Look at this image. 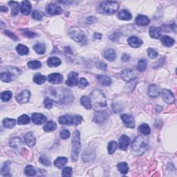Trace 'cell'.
<instances>
[{
	"label": "cell",
	"mask_w": 177,
	"mask_h": 177,
	"mask_svg": "<svg viewBox=\"0 0 177 177\" xmlns=\"http://www.w3.org/2000/svg\"><path fill=\"white\" fill-rule=\"evenodd\" d=\"M148 148V140L143 136H139L135 138L131 145L133 152L137 156L142 155Z\"/></svg>",
	"instance_id": "6da1fadb"
},
{
	"label": "cell",
	"mask_w": 177,
	"mask_h": 177,
	"mask_svg": "<svg viewBox=\"0 0 177 177\" xmlns=\"http://www.w3.org/2000/svg\"><path fill=\"white\" fill-rule=\"evenodd\" d=\"M71 143H72V147H71V159L73 160V161H76L78 159V155L81 148L80 131H79L77 130L74 132Z\"/></svg>",
	"instance_id": "7a4b0ae2"
},
{
	"label": "cell",
	"mask_w": 177,
	"mask_h": 177,
	"mask_svg": "<svg viewBox=\"0 0 177 177\" xmlns=\"http://www.w3.org/2000/svg\"><path fill=\"white\" fill-rule=\"evenodd\" d=\"M83 120L82 117L80 115L66 114L58 118V121L61 125H78Z\"/></svg>",
	"instance_id": "3957f363"
},
{
	"label": "cell",
	"mask_w": 177,
	"mask_h": 177,
	"mask_svg": "<svg viewBox=\"0 0 177 177\" xmlns=\"http://www.w3.org/2000/svg\"><path fill=\"white\" fill-rule=\"evenodd\" d=\"M118 4L115 2H109L106 1L102 2L100 4L99 8L100 11L103 12L105 13L113 14L118 11Z\"/></svg>",
	"instance_id": "277c9868"
},
{
	"label": "cell",
	"mask_w": 177,
	"mask_h": 177,
	"mask_svg": "<svg viewBox=\"0 0 177 177\" xmlns=\"http://www.w3.org/2000/svg\"><path fill=\"white\" fill-rule=\"evenodd\" d=\"M91 100L92 103L93 102L96 106L99 107H105L106 106V98L104 94L99 90H95L94 92L91 93Z\"/></svg>",
	"instance_id": "5b68a950"
},
{
	"label": "cell",
	"mask_w": 177,
	"mask_h": 177,
	"mask_svg": "<svg viewBox=\"0 0 177 177\" xmlns=\"http://www.w3.org/2000/svg\"><path fill=\"white\" fill-rule=\"evenodd\" d=\"M69 35L73 40L78 42H80L85 40V34L80 28L77 27H73L71 28L69 31Z\"/></svg>",
	"instance_id": "8992f818"
},
{
	"label": "cell",
	"mask_w": 177,
	"mask_h": 177,
	"mask_svg": "<svg viewBox=\"0 0 177 177\" xmlns=\"http://www.w3.org/2000/svg\"><path fill=\"white\" fill-rule=\"evenodd\" d=\"M46 11L48 14L51 15H59V14L62 13L63 12V8H61V6L56 4H50L47 6Z\"/></svg>",
	"instance_id": "52a82bcc"
},
{
	"label": "cell",
	"mask_w": 177,
	"mask_h": 177,
	"mask_svg": "<svg viewBox=\"0 0 177 177\" xmlns=\"http://www.w3.org/2000/svg\"><path fill=\"white\" fill-rule=\"evenodd\" d=\"M161 97L165 102L168 104H172L174 102V96L171 91L167 88H163L161 93Z\"/></svg>",
	"instance_id": "ba28073f"
},
{
	"label": "cell",
	"mask_w": 177,
	"mask_h": 177,
	"mask_svg": "<svg viewBox=\"0 0 177 177\" xmlns=\"http://www.w3.org/2000/svg\"><path fill=\"white\" fill-rule=\"evenodd\" d=\"M121 118L123 121L124 125L128 128H134L135 122L133 116L128 114H122L121 116Z\"/></svg>",
	"instance_id": "9c48e42d"
},
{
	"label": "cell",
	"mask_w": 177,
	"mask_h": 177,
	"mask_svg": "<svg viewBox=\"0 0 177 177\" xmlns=\"http://www.w3.org/2000/svg\"><path fill=\"white\" fill-rule=\"evenodd\" d=\"M121 77L126 82H130L136 77V73L131 69H127L122 71Z\"/></svg>",
	"instance_id": "30bf717a"
},
{
	"label": "cell",
	"mask_w": 177,
	"mask_h": 177,
	"mask_svg": "<svg viewBox=\"0 0 177 177\" xmlns=\"http://www.w3.org/2000/svg\"><path fill=\"white\" fill-rule=\"evenodd\" d=\"M30 98H31L30 92L28 90H25V91H23V92H21L20 94L17 95L16 100L19 102V103L24 104L28 102Z\"/></svg>",
	"instance_id": "8fae6325"
},
{
	"label": "cell",
	"mask_w": 177,
	"mask_h": 177,
	"mask_svg": "<svg viewBox=\"0 0 177 177\" xmlns=\"http://www.w3.org/2000/svg\"><path fill=\"white\" fill-rule=\"evenodd\" d=\"M108 117H109V115L107 112L101 111H95L94 114V120L95 123H101L106 121L107 119L108 118Z\"/></svg>",
	"instance_id": "7c38bea8"
},
{
	"label": "cell",
	"mask_w": 177,
	"mask_h": 177,
	"mask_svg": "<svg viewBox=\"0 0 177 177\" xmlns=\"http://www.w3.org/2000/svg\"><path fill=\"white\" fill-rule=\"evenodd\" d=\"M78 74L76 72H70L68 75L67 80L66 81V84L69 87H73L78 85Z\"/></svg>",
	"instance_id": "4fadbf2b"
},
{
	"label": "cell",
	"mask_w": 177,
	"mask_h": 177,
	"mask_svg": "<svg viewBox=\"0 0 177 177\" xmlns=\"http://www.w3.org/2000/svg\"><path fill=\"white\" fill-rule=\"evenodd\" d=\"M63 76L60 73H55L48 76V81L52 84H60L63 82Z\"/></svg>",
	"instance_id": "5bb4252c"
},
{
	"label": "cell",
	"mask_w": 177,
	"mask_h": 177,
	"mask_svg": "<svg viewBox=\"0 0 177 177\" xmlns=\"http://www.w3.org/2000/svg\"><path fill=\"white\" fill-rule=\"evenodd\" d=\"M32 121L36 125H42L47 121L46 116L40 113H34L32 114Z\"/></svg>",
	"instance_id": "9a60e30c"
},
{
	"label": "cell",
	"mask_w": 177,
	"mask_h": 177,
	"mask_svg": "<svg viewBox=\"0 0 177 177\" xmlns=\"http://www.w3.org/2000/svg\"><path fill=\"white\" fill-rule=\"evenodd\" d=\"M128 44L130 47H134V48H138L140 46H142L143 44V41L142 40H140V38H138L136 36H131L129 37L127 40Z\"/></svg>",
	"instance_id": "2e32d148"
},
{
	"label": "cell",
	"mask_w": 177,
	"mask_h": 177,
	"mask_svg": "<svg viewBox=\"0 0 177 177\" xmlns=\"http://www.w3.org/2000/svg\"><path fill=\"white\" fill-rule=\"evenodd\" d=\"M160 93H161V89L156 85H150L148 88V95L151 98H156L159 96Z\"/></svg>",
	"instance_id": "e0dca14e"
},
{
	"label": "cell",
	"mask_w": 177,
	"mask_h": 177,
	"mask_svg": "<svg viewBox=\"0 0 177 177\" xmlns=\"http://www.w3.org/2000/svg\"><path fill=\"white\" fill-rule=\"evenodd\" d=\"M103 57L108 61H114L116 58V53L112 49H107L103 53Z\"/></svg>",
	"instance_id": "ac0fdd59"
},
{
	"label": "cell",
	"mask_w": 177,
	"mask_h": 177,
	"mask_svg": "<svg viewBox=\"0 0 177 177\" xmlns=\"http://www.w3.org/2000/svg\"><path fill=\"white\" fill-rule=\"evenodd\" d=\"M130 143V139L128 136L125 135L122 136L119 138V148L122 150H126L129 144Z\"/></svg>",
	"instance_id": "d6986e66"
},
{
	"label": "cell",
	"mask_w": 177,
	"mask_h": 177,
	"mask_svg": "<svg viewBox=\"0 0 177 177\" xmlns=\"http://www.w3.org/2000/svg\"><path fill=\"white\" fill-rule=\"evenodd\" d=\"M135 22L137 25L138 26H147L150 24V19L147 18V16L143 15H139L136 17Z\"/></svg>",
	"instance_id": "ffe728a7"
},
{
	"label": "cell",
	"mask_w": 177,
	"mask_h": 177,
	"mask_svg": "<svg viewBox=\"0 0 177 177\" xmlns=\"http://www.w3.org/2000/svg\"><path fill=\"white\" fill-rule=\"evenodd\" d=\"M32 6L30 2L28 1H23L21 2V6L20 7V11L21 13L23 14V15H28L31 13V11Z\"/></svg>",
	"instance_id": "44dd1931"
},
{
	"label": "cell",
	"mask_w": 177,
	"mask_h": 177,
	"mask_svg": "<svg viewBox=\"0 0 177 177\" xmlns=\"http://www.w3.org/2000/svg\"><path fill=\"white\" fill-rule=\"evenodd\" d=\"M24 140L26 145L29 147H33L35 144V137L33 133L28 132L24 136Z\"/></svg>",
	"instance_id": "7402d4cb"
},
{
	"label": "cell",
	"mask_w": 177,
	"mask_h": 177,
	"mask_svg": "<svg viewBox=\"0 0 177 177\" xmlns=\"http://www.w3.org/2000/svg\"><path fill=\"white\" fill-rule=\"evenodd\" d=\"M161 41L162 44L164 47H171L173 46L174 44V40L172 39V37L167 36V35H163L161 38Z\"/></svg>",
	"instance_id": "603a6c76"
},
{
	"label": "cell",
	"mask_w": 177,
	"mask_h": 177,
	"mask_svg": "<svg viewBox=\"0 0 177 177\" xmlns=\"http://www.w3.org/2000/svg\"><path fill=\"white\" fill-rule=\"evenodd\" d=\"M98 80L101 85L104 86H109L111 84V79L109 76L105 75H98L96 76Z\"/></svg>",
	"instance_id": "cb8c5ba5"
},
{
	"label": "cell",
	"mask_w": 177,
	"mask_h": 177,
	"mask_svg": "<svg viewBox=\"0 0 177 177\" xmlns=\"http://www.w3.org/2000/svg\"><path fill=\"white\" fill-rule=\"evenodd\" d=\"M9 144H10L11 147L15 148V149H18V148H20V147L23 145V142L20 138L13 137L10 140Z\"/></svg>",
	"instance_id": "d4e9b609"
},
{
	"label": "cell",
	"mask_w": 177,
	"mask_h": 177,
	"mask_svg": "<svg viewBox=\"0 0 177 177\" xmlns=\"http://www.w3.org/2000/svg\"><path fill=\"white\" fill-rule=\"evenodd\" d=\"M14 76L15 75L13 73H11V71H9V72H2L0 75V78H1V80L3 82H9L13 80Z\"/></svg>",
	"instance_id": "484cf974"
},
{
	"label": "cell",
	"mask_w": 177,
	"mask_h": 177,
	"mask_svg": "<svg viewBox=\"0 0 177 177\" xmlns=\"http://www.w3.org/2000/svg\"><path fill=\"white\" fill-rule=\"evenodd\" d=\"M150 35L152 38L159 39L161 37V29L159 27H151L150 29Z\"/></svg>",
	"instance_id": "4316f807"
},
{
	"label": "cell",
	"mask_w": 177,
	"mask_h": 177,
	"mask_svg": "<svg viewBox=\"0 0 177 177\" xmlns=\"http://www.w3.org/2000/svg\"><path fill=\"white\" fill-rule=\"evenodd\" d=\"M61 63L62 62L60 60L58 57H50L47 61L48 66H50V67H55V66H59L60 64H61Z\"/></svg>",
	"instance_id": "83f0119b"
},
{
	"label": "cell",
	"mask_w": 177,
	"mask_h": 177,
	"mask_svg": "<svg viewBox=\"0 0 177 177\" xmlns=\"http://www.w3.org/2000/svg\"><path fill=\"white\" fill-rule=\"evenodd\" d=\"M95 155L94 152L88 151V150H85V152L82 154V160L85 162H88L92 161L93 159H94Z\"/></svg>",
	"instance_id": "f1b7e54d"
},
{
	"label": "cell",
	"mask_w": 177,
	"mask_h": 177,
	"mask_svg": "<svg viewBox=\"0 0 177 177\" xmlns=\"http://www.w3.org/2000/svg\"><path fill=\"white\" fill-rule=\"evenodd\" d=\"M80 102L82 106H84L87 109H91L92 108V103L91 99L87 96L84 95L80 99Z\"/></svg>",
	"instance_id": "f546056e"
},
{
	"label": "cell",
	"mask_w": 177,
	"mask_h": 177,
	"mask_svg": "<svg viewBox=\"0 0 177 177\" xmlns=\"http://www.w3.org/2000/svg\"><path fill=\"white\" fill-rule=\"evenodd\" d=\"M118 18L121 20H130L132 17L128 11L123 10L118 13Z\"/></svg>",
	"instance_id": "4dcf8cb0"
},
{
	"label": "cell",
	"mask_w": 177,
	"mask_h": 177,
	"mask_svg": "<svg viewBox=\"0 0 177 177\" xmlns=\"http://www.w3.org/2000/svg\"><path fill=\"white\" fill-rule=\"evenodd\" d=\"M66 163H67V158L66 157H58L57 159L54 161L55 166H56L57 168H62L64 166H65Z\"/></svg>",
	"instance_id": "1f68e13d"
},
{
	"label": "cell",
	"mask_w": 177,
	"mask_h": 177,
	"mask_svg": "<svg viewBox=\"0 0 177 177\" xmlns=\"http://www.w3.org/2000/svg\"><path fill=\"white\" fill-rule=\"evenodd\" d=\"M16 50L18 53L21 56H25V55L28 54L29 53V49L27 47H26L25 45L20 44H18V46L16 47Z\"/></svg>",
	"instance_id": "d6a6232c"
},
{
	"label": "cell",
	"mask_w": 177,
	"mask_h": 177,
	"mask_svg": "<svg viewBox=\"0 0 177 177\" xmlns=\"http://www.w3.org/2000/svg\"><path fill=\"white\" fill-rule=\"evenodd\" d=\"M33 49L35 50V51L37 53V54L42 55L44 54L45 51H46V47L44 44L42 43H37V44H35L33 46Z\"/></svg>",
	"instance_id": "836d02e7"
},
{
	"label": "cell",
	"mask_w": 177,
	"mask_h": 177,
	"mask_svg": "<svg viewBox=\"0 0 177 177\" xmlns=\"http://www.w3.org/2000/svg\"><path fill=\"white\" fill-rule=\"evenodd\" d=\"M47 78L44 76H42V74L40 73H37L35 74L33 77V82L37 85H42L43 83L46 82Z\"/></svg>",
	"instance_id": "e575fe53"
},
{
	"label": "cell",
	"mask_w": 177,
	"mask_h": 177,
	"mask_svg": "<svg viewBox=\"0 0 177 177\" xmlns=\"http://www.w3.org/2000/svg\"><path fill=\"white\" fill-rule=\"evenodd\" d=\"M16 125V121L15 119L11 118H5L3 121V125L4 127L8 129H11L14 127Z\"/></svg>",
	"instance_id": "d590c367"
},
{
	"label": "cell",
	"mask_w": 177,
	"mask_h": 177,
	"mask_svg": "<svg viewBox=\"0 0 177 177\" xmlns=\"http://www.w3.org/2000/svg\"><path fill=\"white\" fill-rule=\"evenodd\" d=\"M138 130L140 133H142L143 135L147 136L149 135L150 132H151V130H150V126L146 123H143L142 125H140L138 127Z\"/></svg>",
	"instance_id": "8d00e7d4"
},
{
	"label": "cell",
	"mask_w": 177,
	"mask_h": 177,
	"mask_svg": "<svg viewBox=\"0 0 177 177\" xmlns=\"http://www.w3.org/2000/svg\"><path fill=\"white\" fill-rule=\"evenodd\" d=\"M9 164H10V162L7 161L4 164V166H2V169H1V174L4 176H10V166H9Z\"/></svg>",
	"instance_id": "74e56055"
},
{
	"label": "cell",
	"mask_w": 177,
	"mask_h": 177,
	"mask_svg": "<svg viewBox=\"0 0 177 177\" xmlns=\"http://www.w3.org/2000/svg\"><path fill=\"white\" fill-rule=\"evenodd\" d=\"M56 127H57L56 123H55V122L51 121L47 122L46 125L44 126L43 129H44V130L45 131H51L56 130Z\"/></svg>",
	"instance_id": "f35d334b"
},
{
	"label": "cell",
	"mask_w": 177,
	"mask_h": 177,
	"mask_svg": "<svg viewBox=\"0 0 177 177\" xmlns=\"http://www.w3.org/2000/svg\"><path fill=\"white\" fill-rule=\"evenodd\" d=\"M9 6H11V11H12V15L15 16L18 13V10H19V4L18 2H8Z\"/></svg>",
	"instance_id": "ab89813d"
},
{
	"label": "cell",
	"mask_w": 177,
	"mask_h": 177,
	"mask_svg": "<svg viewBox=\"0 0 177 177\" xmlns=\"http://www.w3.org/2000/svg\"><path fill=\"white\" fill-rule=\"evenodd\" d=\"M24 173L28 176H33L36 174V170H35L34 167L31 166V165H28V166L26 167L24 169Z\"/></svg>",
	"instance_id": "60d3db41"
},
{
	"label": "cell",
	"mask_w": 177,
	"mask_h": 177,
	"mask_svg": "<svg viewBox=\"0 0 177 177\" xmlns=\"http://www.w3.org/2000/svg\"><path fill=\"white\" fill-rule=\"evenodd\" d=\"M117 167H118V170L121 174H126L128 172L129 167H128V165H127V163H125V162L121 163H119L118 166H117Z\"/></svg>",
	"instance_id": "b9f144b4"
},
{
	"label": "cell",
	"mask_w": 177,
	"mask_h": 177,
	"mask_svg": "<svg viewBox=\"0 0 177 177\" xmlns=\"http://www.w3.org/2000/svg\"><path fill=\"white\" fill-rule=\"evenodd\" d=\"M30 123V118L27 115H21L18 119V123L19 125H26Z\"/></svg>",
	"instance_id": "7bdbcfd3"
},
{
	"label": "cell",
	"mask_w": 177,
	"mask_h": 177,
	"mask_svg": "<svg viewBox=\"0 0 177 177\" xmlns=\"http://www.w3.org/2000/svg\"><path fill=\"white\" fill-rule=\"evenodd\" d=\"M147 64V61L146 60L141 59L138 62L137 69L140 71V72H143V71H144L146 69Z\"/></svg>",
	"instance_id": "ee69618b"
},
{
	"label": "cell",
	"mask_w": 177,
	"mask_h": 177,
	"mask_svg": "<svg viewBox=\"0 0 177 177\" xmlns=\"http://www.w3.org/2000/svg\"><path fill=\"white\" fill-rule=\"evenodd\" d=\"M12 96H13V94L10 91H6V92H4L2 93L1 94V100L2 102H8L11 99Z\"/></svg>",
	"instance_id": "f6af8a7d"
},
{
	"label": "cell",
	"mask_w": 177,
	"mask_h": 177,
	"mask_svg": "<svg viewBox=\"0 0 177 177\" xmlns=\"http://www.w3.org/2000/svg\"><path fill=\"white\" fill-rule=\"evenodd\" d=\"M28 66L31 69H38L42 66V63L40 61L37 60H32L29 61L28 63Z\"/></svg>",
	"instance_id": "bcb514c9"
},
{
	"label": "cell",
	"mask_w": 177,
	"mask_h": 177,
	"mask_svg": "<svg viewBox=\"0 0 177 177\" xmlns=\"http://www.w3.org/2000/svg\"><path fill=\"white\" fill-rule=\"evenodd\" d=\"M117 147H118V144H117L116 141H111V142H110L108 145L109 154H114L117 149Z\"/></svg>",
	"instance_id": "7dc6e473"
},
{
	"label": "cell",
	"mask_w": 177,
	"mask_h": 177,
	"mask_svg": "<svg viewBox=\"0 0 177 177\" xmlns=\"http://www.w3.org/2000/svg\"><path fill=\"white\" fill-rule=\"evenodd\" d=\"M40 162L41 163L42 165H44V166L47 167L51 166V164L50 159L47 156H45V155H42V156H40Z\"/></svg>",
	"instance_id": "c3c4849f"
},
{
	"label": "cell",
	"mask_w": 177,
	"mask_h": 177,
	"mask_svg": "<svg viewBox=\"0 0 177 177\" xmlns=\"http://www.w3.org/2000/svg\"><path fill=\"white\" fill-rule=\"evenodd\" d=\"M147 55L150 58L154 59L158 56V53L155 49H152V48H150L147 50Z\"/></svg>",
	"instance_id": "681fc988"
},
{
	"label": "cell",
	"mask_w": 177,
	"mask_h": 177,
	"mask_svg": "<svg viewBox=\"0 0 177 177\" xmlns=\"http://www.w3.org/2000/svg\"><path fill=\"white\" fill-rule=\"evenodd\" d=\"M73 169L70 167H64L63 170V176L64 177H70L72 174Z\"/></svg>",
	"instance_id": "f907efd6"
},
{
	"label": "cell",
	"mask_w": 177,
	"mask_h": 177,
	"mask_svg": "<svg viewBox=\"0 0 177 177\" xmlns=\"http://www.w3.org/2000/svg\"><path fill=\"white\" fill-rule=\"evenodd\" d=\"M32 16H33V18H34L35 20H41L43 18V16H44V14H43V13H42V12L35 10L33 12Z\"/></svg>",
	"instance_id": "816d5d0a"
},
{
	"label": "cell",
	"mask_w": 177,
	"mask_h": 177,
	"mask_svg": "<svg viewBox=\"0 0 177 177\" xmlns=\"http://www.w3.org/2000/svg\"><path fill=\"white\" fill-rule=\"evenodd\" d=\"M44 103L45 107H46V108L51 109L52 108L53 105V101L51 98H46L44 99Z\"/></svg>",
	"instance_id": "f5cc1de1"
},
{
	"label": "cell",
	"mask_w": 177,
	"mask_h": 177,
	"mask_svg": "<svg viewBox=\"0 0 177 177\" xmlns=\"http://www.w3.org/2000/svg\"><path fill=\"white\" fill-rule=\"evenodd\" d=\"M60 137L63 139H67L70 137V132L67 130H63L60 131Z\"/></svg>",
	"instance_id": "db71d44e"
},
{
	"label": "cell",
	"mask_w": 177,
	"mask_h": 177,
	"mask_svg": "<svg viewBox=\"0 0 177 177\" xmlns=\"http://www.w3.org/2000/svg\"><path fill=\"white\" fill-rule=\"evenodd\" d=\"M88 85V82L85 78H82L80 79V82H79V87L80 88H85Z\"/></svg>",
	"instance_id": "11a10c76"
},
{
	"label": "cell",
	"mask_w": 177,
	"mask_h": 177,
	"mask_svg": "<svg viewBox=\"0 0 177 177\" xmlns=\"http://www.w3.org/2000/svg\"><path fill=\"white\" fill-rule=\"evenodd\" d=\"M4 33H5V34L6 35H8L9 37H11V39H13V40H15V41H17V40H18V37H17L13 33L9 31H6Z\"/></svg>",
	"instance_id": "9f6ffc18"
},
{
	"label": "cell",
	"mask_w": 177,
	"mask_h": 177,
	"mask_svg": "<svg viewBox=\"0 0 177 177\" xmlns=\"http://www.w3.org/2000/svg\"><path fill=\"white\" fill-rule=\"evenodd\" d=\"M121 35V33H119L118 34V33H112L111 35H110L109 38H110V40H116L117 39H118V38H119V37H120Z\"/></svg>",
	"instance_id": "6f0895ef"
},
{
	"label": "cell",
	"mask_w": 177,
	"mask_h": 177,
	"mask_svg": "<svg viewBox=\"0 0 177 177\" xmlns=\"http://www.w3.org/2000/svg\"><path fill=\"white\" fill-rule=\"evenodd\" d=\"M24 35H25L26 37H29V38H32V37H34L36 34L34 33H32V32H30V31H25L24 33Z\"/></svg>",
	"instance_id": "680465c9"
},
{
	"label": "cell",
	"mask_w": 177,
	"mask_h": 177,
	"mask_svg": "<svg viewBox=\"0 0 177 177\" xmlns=\"http://www.w3.org/2000/svg\"><path fill=\"white\" fill-rule=\"evenodd\" d=\"M97 66L98 67L102 69V70H106L107 69V64L103 63H101V62H100V63L97 64Z\"/></svg>",
	"instance_id": "91938a15"
},
{
	"label": "cell",
	"mask_w": 177,
	"mask_h": 177,
	"mask_svg": "<svg viewBox=\"0 0 177 177\" xmlns=\"http://www.w3.org/2000/svg\"><path fill=\"white\" fill-rule=\"evenodd\" d=\"M130 58V56L129 54H127V53H124L123 55V56L121 57V60H123V62H127L129 60Z\"/></svg>",
	"instance_id": "94428289"
},
{
	"label": "cell",
	"mask_w": 177,
	"mask_h": 177,
	"mask_svg": "<svg viewBox=\"0 0 177 177\" xmlns=\"http://www.w3.org/2000/svg\"><path fill=\"white\" fill-rule=\"evenodd\" d=\"M94 38L96 40H100L102 38V35L99 33H95L94 35Z\"/></svg>",
	"instance_id": "6125c7cd"
},
{
	"label": "cell",
	"mask_w": 177,
	"mask_h": 177,
	"mask_svg": "<svg viewBox=\"0 0 177 177\" xmlns=\"http://www.w3.org/2000/svg\"><path fill=\"white\" fill-rule=\"evenodd\" d=\"M1 11L2 12H6L8 11V8H7V7L6 6H1Z\"/></svg>",
	"instance_id": "be15d7a7"
}]
</instances>
